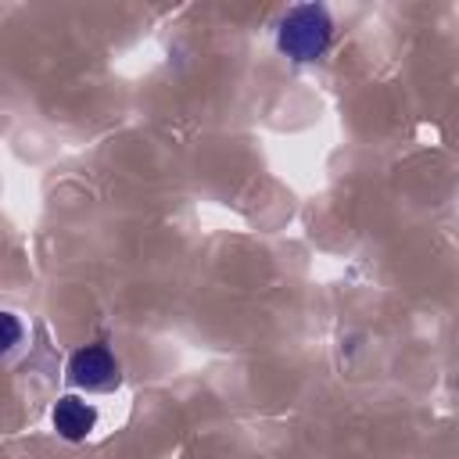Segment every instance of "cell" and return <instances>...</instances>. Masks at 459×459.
<instances>
[{"instance_id": "4", "label": "cell", "mask_w": 459, "mask_h": 459, "mask_svg": "<svg viewBox=\"0 0 459 459\" xmlns=\"http://www.w3.org/2000/svg\"><path fill=\"white\" fill-rule=\"evenodd\" d=\"M25 344V323L18 312H0V366L11 362Z\"/></svg>"}, {"instance_id": "2", "label": "cell", "mask_w": 459, "mask_h": 459, "mask_svg": "<svg viewBox=\"0 0 459 459\" xmlns=\"http://www.w3.org/2000/svg\"><path fill=\"white\" fill-rule=\"evenodd\" d=\"M65 377L79 391L108 394V391H115L122 384V362H118V355L104 341H93V344H82V348H75L68 355Z\"/></svg>"}, {"instance_id": "3", "label": "cell", "mask_w": 459, "mask_h": 459, "mask_svg": "<svg viewBox=\"0 0 459 459\" xmlns=\"http://www.w3.org/2000/svg\"><path fill=\"white\" fill-rule=\"evenodd\" d=\"M50 427L61 441L79 445L97 430V409L90 402H82L79 394H61L50 409Z\"/></svg>"}, {"instance_id": "1", "label": "cell", "mask_w": 459, "mask_h": 459, "mask_svg": "<svg viewBox=\"0 0 459 459\" xmlns=\"http://www.w3.org/2000/svg\"><path fill=\"white\" fill-rule=\"evenodd\" d=\"M276 50L294 61V65H308L319 61L330 43H333V18L323 4H290L280 18H276Z\"/></svg>"}]
</instances>
